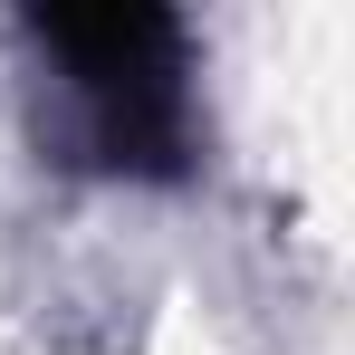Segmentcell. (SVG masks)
<instances>
[{
	"instance_id": "6da1fadb",
	"label": "cell",
	"mask_w": 355,
	"mask_h": 355,
	"mask_svg": "<svg viewBox=\"0 0 355 355\" xmlns=\"http://www.w3.org/2000/svg\"><path fill=\"white\" fill-rule=\"evenodd\" d=\"M58 116L49 144L87 173L164 182L192 164V77H182V29L164 10H96V19H39Z\"/></svg>"
}]
</instances>
